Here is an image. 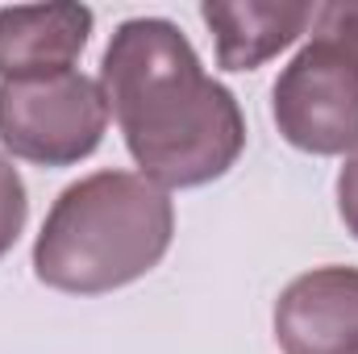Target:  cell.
<instances>
[{
    "instance_id": "4",
    "label": "cell",
    "mask_w": 358,
    "mask_h": 354,
    "mask_svg": "<svg viewBox=\"0 0 358 354\" xmlns=\"http://www.w3.org/2000/svg\"><path fill=\"white\" fill-rule=\"evenodd\" d=\"M104 129V92L76 67L34 80H0V146L13 159L71 167L100 146Z\"/></svg>"
},
{
    "instance_id": "9",
    "label": "cell",
    "mask_w": 358,
    "mask_h": 354,
    "mask_svg": "<svg viewBox=\"0 0 358 354\" xmlns=\"http://www.w3.org/2000/svg\"><path fill=\"white\" fill-rule=\"evenodd\" d=\"M338 217L358 238V150L346 155V163L338 171Z\"/></svg>"
},
{
    "instance_id": "8",
    "label": "cell",
    "mask_w": 358,
    "mask_h": 354,
    "mask_svg": "<svg viewBox=\"0 0 358 354\" xmlns=\"http://www.w3.org/2000/svg\"><path fill=\"white\" fill-rule=\"evenodd\" d=\"M29 217V196H25V179L13 167V159L0 155V259L17 246L21 229Z\"/></svg>"
},
{
    "instance_id": "2",
    "label": "cell",
    "mask_w": 358,
    "mask_h": 354,
    "mask_svg": "<svg viewBox=\"0 0 358 354\" xmlns=\"http://www.w3.org/2000/svg\"><path fill=\"white\" fill-rule=\"evenodd\" d=\"M176 204L142 171H92L59 192L34 242V275L67 296H104L163 263Z\"/></svg>"
},
{
    "instance_id": "1",
    "label": "cell",
    "mask_w": 358,
    "mask_h": 354,
    "mask_svg": "<svg viewBox=\"0 0 358 354\" xmlns=\"http://www.w3.org/2000/svg\"><path fill=\"white\" fill-rule=\"evenodd\" d=\"M96 84L134 163L163 192L204 187L246 150L238 96L204 76L187 34L167 17L121 21Z\"/></svg>"
},
{
    "instance_id": "5",
    "label": "cell",
    "mask_w": 358,
    "mask_h": 354,
    "mask_svg": "<svg viewBox=\"0 0 358 354\" xmlns=\"http://www.w3.org/2000/svg\"><path fill=\"white\" fill-rule=\"evenodd\" d=\"M283 354H358V267H313L275 300Z\"/></svg>"
},
{
    "instance_id": "3",
    "label": "cell",
    "mask_w": 358,
    "mask_h": 354,
    "mask_svg": "<svg viewBox=\"0 0 358 354\" xmlns=\"http://www.w3.org/2000/svg\"><path fill=\"white\" fill-rule=\"evenodd\" d=\"M271 117L304 155L358 150V0L317 4L308 42L271 88Z\"/></svg>"
},
{
    "instance_id": "7",
    "label": "cell",
    "mask_w": 358,
    "mask_h": 354,
    "mask_svg": "<svg viewBox=\"0 0 358 354\" xmlns=\"http://www.w3.org/2000/svg\"><path fill=\"white\" fill-rule=\"evenodd\" d=\"M317 4L304 0H208L204 25L217 38V63L225 71H255L308 34Z\"/></svg>"
},
{
    "instance_id": "6",
    "label": "cell",
    "mask_w": 358,
    "mask_h": 354,
    "mask_svg": "<svg viewBox=\"0 0 358 354\" xmlns=\"http://www.w3.org/2000/svg\"><path fill=\"white\" fill-rule=\"evenodd\" d=\"M88 4H13L0 8V80L71 71L92 38Z\"/></svg>"
}]
</instances>
